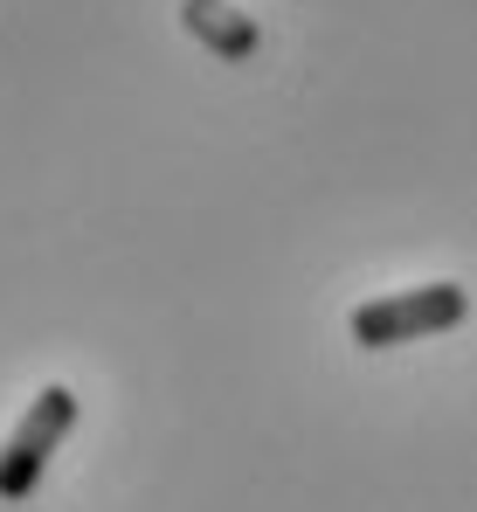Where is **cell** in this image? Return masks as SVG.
Listing matches in <instances>:
<instances>
[{
    "mask_svg": "<svg viewBox=\"0 0 477 512\" xmlns=\"http://www.w3.org/2000/svg\"><path fill=\"white\" fill-rule=\"evenodd\" d=\"M471 319V291L464 284H415V291H388L353 305V346L381 353V346H408V340H436L450 326Z\"/></svg>",
    "mask_w": 477,
    "mask_h": 512,
    "instance_id": "1",
    "label": "cell"
},
{
    "mask_svg": "<svg viewBox=\"0 0 477 512\" xmlns=\"http://www.w3.org/2000/svg\"><path fill=\"white\" fill-rule=\"evenodd\" d=\"M70 429H77V395L63 381H49L28 402V416L7 429V443H0V506L35 499V485H42V471H49V457L63 450Z\"/></svg>",
    "mask_w": 477,
    "mask_h": 512,
    "instance_id": "2",
    "label": "cell"
},
{
    "mask_svg": "<svg viewBox=\"0 0 477 512\" xmlns=\"http://www.w3.org/2000/svg\"><path fill=\"white\" fill-rule=\"evenodd\" d=\"M180 21L201 49H215V63H249L263 49V28L229 0H180Z\"/></svg>",
    "mask_w": 477,
    "mask_h": 512,
    "instance_id": "3",
    "label": "cell"
}]
</instances>
